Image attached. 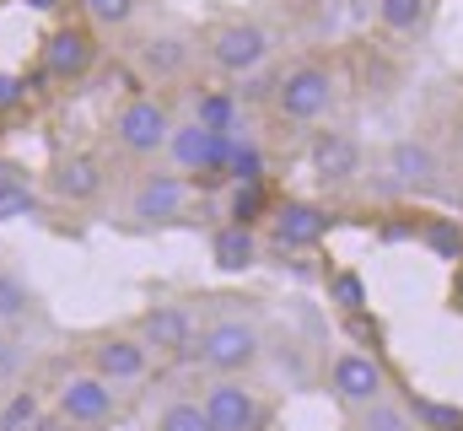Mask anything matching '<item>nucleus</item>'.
I'll use <instances>...</instances> for the list:
<instances>
[{
	"label": "nucleus",
	"mask_w": 463,
	"mask_h": 431,
	"mask_svg": "<svg viewBox=\"0 0 463 431\" xmlns=\"http://www.w3.org/2000/svg\"><path fill=\"white\" fill-rule=\"evenodd\" d=\"M194 350H200V361H205L216 378H242V372L259 367L264 334H259L248 319H216L211 329L194 334Z\"/></svg>",
	"instance_id": "obj_1"
},
{
	"label": "nucleus",
	"mask_w": 463,
	"mask_h": 431,
	"mask_svg": "<svg viewBox=\"0 0 463 431\" xmlns=\"http://www.w3.org/2000/svg\"><path fill=\"white\" fill-rule=\"evenodd\" d=\"M329 394L345 405V410H372L377 399H388V367L366 350H340L329 361Z\"/></svg>",
	"instance_id": "obj_2"
},
{
	"label": "nucleus",
	"mask_w": 463,
	"mask_h": 431,
	"mask_svg": "<svg viewBox=\"0 0 463 431\" xmlns=\"http://www.w3.org/2000/svg\"><path fill=\"white\" fill-rule=\"evenodd\" d=\"M173 124H178V119L167 113V103H156V98H129V103L114 113V140L129 157H156V151H167Z\"/></svg>",
	"instance_id": "obj_3"
},
{
	"label": "nucleus",
	"mask_w": 463,
	"mask_h": 431,
	"mask_svg": "<svg viewBox=\"0 0 463 431\" xmlns=\"http://www.w3.org/2000/svg\"><path fill=\"white\" fill-rule=\"evenodd\" d=\"M329 103H335V76H329L324 65H291V71L275 81V108H280L286 119H297V124L324 119Z\"/></svg>",
	"instance_id": "obj_4"
},
{
	"label": "nucleus",
	"mask_w": 463,
	"mask_h": 431,
	"mask_svg": "<svg viewBox=\"0 0 463 431\" xmlns=\"http://www.w3.org/2000/svg\"><path fill=\"white\" fill-rule=\"evenodd\" d=\"M269 60V33L259 22H222L211 27V65L227 76H253Z\"/></svg>",
	"instance_id": "obj_5"
},
{
	"label": "nucleus",
	"mask_w": 463,
	"mask_h": 431,
	"mask_svg": "<svg viewBox=\"0 0 463 431\" xmlns=\"http://www.w3.org/2000/svg\"><path fill=\"white\" fill-rule=\"evenodd\" d=\"M54 416L65 426H103L114 416V388L92 372H71L60 388H54Z\"/></svg>",
	"instance_id": "obj_6"
},
{
	"label": "nucleus",
	"mask_w": 463,
	"mask_h": 431,
	"mask_svg": "<svg viewBox=\"0 0 463 431\" xmlns=\"http://www.w3.org/2000/svg\"><path fill=\"white\" fill-rule=\"evenodd\" d=\"M200 410H205L211 431H259L264 426V405H259V394H253L242 378L211 383L205 399H200Z\"/></svg>",
	"instance_id": "obj_7"
},
{
	"label": "nucleus",
	"mask_w": 463,
	"mask_h": 431,
	"mask_svg": "<svg viewBox=\"0 0 463 431\" xmlns=\"http://www.w3.org/2000/svg\"><path fill=\"white\" fill-rule=\"evenodd\" d=\"M87 372L103 378L118 394V388H129V383H140L151 372V350L135 334H103V340H92V367Z\"/></svg>",
	"instance_id": "obj_8"
},
{
	"label": "nucleus",
	"mask_w": 463,
	"mask_h": 431,
	"mask_svg": "<svg viewBox=\"0 0 463 431\" xmlns=\"http://www.w3.org/2000/svg\"><path fill=\"white\" fill-rule=\"evenodd\" d=\"M135 340H140L151 356H184V350H194V313L178 308V302H156V308L140 313Z\"/></svg>",
	"instance_id": "obj_9"
},
{
	"label": "nucleus",
	"mask_w": 463,
	"mask_h": 431,
	"mask_svg": "<svg viewBox=\"0 0 463 431\" xmlns=\"http://www.w3.org/2000/svg\"><path fill=\"white\" fill-rule=\"evenodd\" d=\"M167 151H173V162L184 173H222L232 157V135H216V129H205V124L189 119V124H173Z\"/></svg>",
	"instance_id": "obj_10"
},
{
	"label": "nucleus",
	"mask_w": 463,
	"mask_h": 431,
	"mask_svg": "<svg viewBox=\"0 0 463 431\" xmlns=\"http://www.w3.org/2000/svg\"><path fill=\"white\" fill-rule=\"evenodd\" d=\"M184 206H189V184H184L178 173H151V178H140V184H135V195H129V216H135L140 226L178 221Z\"/></svg>",
	"instance_id": "obj_11"
},
{
	"label": "nucleus",
	"mask_w": 463,
	"mask_h": 431,
	"mask_svg": "<svg viewBox=\"0 0 463 431\" xmlns=\"http://www.w3.org/2000/svg\"><path fill=\"white\" fill-rule=\"evenodd\" d=\"M98 60V43L87 27H60L49 43H43V76L49 81H81Z\"/></svg>",
	"instance_id": "obj_12"
},
{
	"label": "nucleus",
	"mask_w": 463,
	"mask_h": 431,
	"mask_svg": "<svg viewBox=\"0 0 463 431\" xmlns=\"http://www.w3.org/2000/svg\"><path fill=\"white\" fill-rule=\"evenodd\" d=\"M269 226H275L280 248H313L329 232V211H318L313 200H280V206H269Z\"/></svg>",
	"instance_id": "obj_13"
},
{
	"label": "nucleus",
	"mask_w": 463,
	"mask_h": 431,
	"mask_svg": "<svg viewBox=\"0 0 463 431\" xmlns=\"http://www.w3.org/2000/svg\"><path fill=\"white\" fill-rule=\"evenodd\" d=\"M307 162H313V173H318L324 184H350V178L361 173V151H355V140H350V135H335V129L313 135Z\"/></svg>",
	"instance_id": "obj_14"
},
{
	"label": "nucleus",
	"mask_w": 463,
	"mask_h": 431,
	"mask_svg": "<svg viewBox=\"0 0 463 431\" xmlns=\"http://www.w3.org/2000/svg\"><path fill=\"white\" fill-rule=\"evenodd\" d=\"M388 173H393L399 189H431L437 173H442V162H437V151L426 140H399L388 151Z\"/></svg>",
	"instance_id": "obj_15"
},
{
	"label": "nucleus",
	"mask_w": 463,
	"mask_h": 431,
	"mask_svg": "<svg viewBox=\"0 0 463 431\" xmlns=\"http://www.w3.org/2000/svg\"><path fill=\"white\" fill-rule=\"evenodd\" d=\"M211 259H216V270L222 275H242V270H253L259 264V232H248V226H216V237H211Z\"/></svg>",
	"instance_id": "obj_16"
},
{
	"label": "nucleus",
	"mask_w": 463,
	"mask_h": 431,
	"mask_svg": "<svg viewBox=\"0 0 463 431\" xmlns=\"http://www.w3.org/2000/svg\"><path fill=\"white\" fill-rule=\"evenodd\" d=\"M54 195L71 200V206L98 200V195H103V168H98V157H65V162L54 168Z\"/></svg>",
	"instance_id": "obj_17"
},
{
	"label": "nucleus",
	"mask_w": 463,
	"mask_h": 431,
	"mask_svg": "<svg viewBox=\"0 0 463 431\" xmlns=\"http://www.w3.org/2000/svg\"><path fill=\"white\" fill-rule=\"evenodd\" d=\"M184 65H189V43H178V38H146V43H140V71H146V76L167 81V76H178Z\"/></svg>",
	"instance_id": "obj_18"
},
{
	"label": "nucleus",
	"mask_w": 463,
	"mask_h": 431,
	"mask_svg": "<svg viewBox=\"0 0 463 431\" xmlns=\"http://www.w3.org/2000/svg\"><path fill=\"white\" fill-rule=\"evenodd\" d=\"M420 243L437 254V259H448V264H458L463 259V226H458V216H420Z\"/></svg>",
	"instance_id": "obj_19"
},
{
	"label": "nucleus",
	"mask_w": 463,
	"mask_h": 431,
	"mask_svg": "<svg viewBox=\"0 0 463 431\" xmlns=\"http://www.w3.org/2000/svg\"><path fill=\"white\" fill-rule=\"evenodd\" d=\"M33 211H38L33 184L16 168H0V221H22V216H33Z\"/></svg>",
	"instance_id": "obj_20"
},
{
	"label": "nucleus",
	"mask_w": 463,
	"mask_h": 431,
	"mask_svg": "<svg viewBox=\"0 0 463 431\" xmlns=\"http://www.w3.org/2000/svg\"><path fill=\"white\" fill-rule=\"evenodd\" d=\"M194 124H205L216 135H232L237 129V98L232 92H200L194 98Z\"/></svg>",
	"instance_id": "obj_21"
},
{
	"label": "nucleus",
	"mask_w": 463,
	"mask_h": 431,
	"mask_svg": "<svg viewBox=\"0 0 463 431\" xmlns=\"http://www.w3.org/2000/svg\"><path fill=\"white\" fill-rule=\"evenodd\" d=\"M410 421L420 431H463V405H442V399H415Z\"/></svg>",
	"instance_id": "obj_22"
},
{
	"label": "nucleus",
	"mask_w": 463,
	"mask_h": 431,
	"mask_svg": "<svg viewBox=\"0 0 463 431\" xmlns=\"http://www.w3.org/2000/svg\"><path fill=\"white\" fill-rule=\"evenodd\" d=\"M33 302H38L33 286H27L22 275H5V270H0V323H22L33 313Z\"/></svg>",
	"instance_id": "obj_23"
},
{
	"label": "nucleus",
	"mask_w": 463,
	"mask_h": 431,
	"mask_svg": "<svg viewBox=\"0 0 463 431\" xmlns=\"http://www.w3.org/2000/svg\"><path fill=\"white\" fill-rule=\"evenodd\" d=\"M43 416V399L33 388H16L5 405H0V431H33V421Z\"/></svg>",
	"instance_id": "obj_24"
},
{
	"label": "nucleus",
	"mask_w": 463,
	"mask_h": 431,
	"mask_svg": "<svg viewBox=\"0 0 463 431\" xmlns=\"http://www.w3.org/2000/svg\"><path fill=\"white\" fill-rule=\"evenodd\" d=\"M151 431H211V421H205L200 399H173V405L156 416V426Z\"/></svg>",
	"instance_id": "obj_25"
},
{
	"label": "nucleus",
	"mask_w": 463,
	"mask_h": 431,
	"mask_svg": "<svg viewBox=\"0 0 463 431\" xmlns=\"http://www.w3.org/2000/svg\"><path fill=\"white\" fill-rule=\"evenodd\" d=\"M377 16L388 33H415L426 22V0H377Z\"/></svg>",
	"instance_id": "obj_26"
},
{
	"label": "nucleus",
	"mask_w": 463,
	"mask_h": 431,
	"mask_svg": "<svg viewBox=\"0 0 463 431\" xmlns=\"http://www.w3.org/2000/svg\"><path fill=\"white\" fill-rule=\"evenodd\" d=\"M264 211H269V200H264L259 184H242V189L232 195V226H248V232H253V226L264 221Z\"/></svg>",
	"instance_id": "obj_27"
},
{
	"label": "nucleus",
	"mask_w": 463,
	"mask_h": 431,
	"mask_svg": "<svg viewBox=\"0 0 463 431\" xmlns=\"http://www.w3.org/2000/svg\"><path fill=\"white\" fill-rule=\"evenodd\" d=\"M329 302H335L340 313H350V319L366 308V286H361V275H355V270H340V275L329 281Z\"/></svg>",
	"instance_id": "obj_28"
},
{
	"label": "nucleus",
	"mask_w": 463,
	"mask_h": 431,
	"mask_svg": "<svg viewBox=\"0 0 463 431\" xmlns=\"http://www.w3.org/2000/svg\"><path fill=\"white\" fill-rule=\"evenodd\" d=\"M361 431H415V421H410V410H404V405L377 399L372 410H361Z\"/></svg>",
	"instance_id": "obj_29"
},
{
	"label": "nucleus",
	"mask_w": 463,
	"mask_h": 431,
	"mask_svg": "<svg viewBox=\"0 0 463 431\" xmlns=\"http://www.w3.org/2000/svg\"><path fill=\"white\" fill-rule=\"evenodd\" d=\"M135 5H140V0H81V11H87L98 27H124V22L135 16Z\"/></svg>",
	"instance_id": "obj_30"
},
{
	"label": "nucleus",
	"mask_w": 463,
	"mask_h": 431,
	"mask_svg": "<svg viewBox=\"0 0 463 431\" xmlns=\"http://www.w3.org/2000/svg\"><path fill=\"white\" fill-rule=\"evenodd\" d=\"M22 98H27V81H22V76H11V71H0V113H11Z\"/></svg>",
	"instance_id": "obj_31"
},
{
	"label": "nucleus",
	"mask_w": 463,
	"mask_h": 431,
	"mask_svg": "<svg viewBox=\"0 0 463 431\" xmlns=\"http://www.w3.org/2000/svg\"><path fill=\"white\" fill-rule=\"evenodd\" d=\"M448 308H453V313H463V259L453 264V286H448Z\"/></svg>",
	"instance_id": "obj_32"
},
{
	"label": "nucleus",
	"mask_w": 463,
	"mask_h": 431,
	"mask_svg": "<svg viewBox=\"0 0 463 431\" xmlns=\"http://www.w3.org/2000/svg\"><path fill=\"white\" fill-rule=\"evenodd\" d=\"M33 431H65V421H60V416H38V421H33Z\"/></svg>",
	"instance_id": "obj_33"
},
{
	"label": "nucleus",
	"mask_w": 463,
	"mask_h": 431,
	"mask_svg": "<svg viewBox=\"0 0 463 431\" xmlns=\"http://www.w3.org/2000/svg\"><path fill=\"white\" fill-rule=\"evenodd\" d=\"M22 5H33V11H60L65 0H22Z\"/></svg>",
	"instance_id": "obj_34"
},
{
	"label": "nucleus",
	"mask_w": 463,
	"mask_h": 431,
	"mask_svg": "<svg viewBox=\"0 0 463 431\" xmlns=\"http://www.w3.org/2000/svg\"><path fill=\"white\" fill-rule=\"evenodd\" d=\"M458 146H463V124H458Z\"/></svg>",
	"instance_id": "obj_35"
}]
</instances>
